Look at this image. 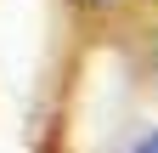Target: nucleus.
<instances>
[{"label":"nucleus","instance_id":"f257e3e1","mask_svg":"<svg viewBox=\"0 0 158 153\" xmlns=\"http://www.w3.org/2000/svg\"><path fill=\"white\" fill-rule=\"evenodd\" d=\"M135 153H158V136H147V142H141V147H135Z\"/></svg>","mask_w":158,"mask_h":153},{"label":"nucleus","instance_id":"f03ea898","mask_svg":"<svg viewBox=\"0 0 158 153\" xmlns=\"http://www.w3.org/2000/svg\"><path fill=\"white\" fill-rule=\"evenodd\" d=\"M90 6H113V0H90Z\"/></svg>","mask_w":158,"mask_h":153}]
</instances>
